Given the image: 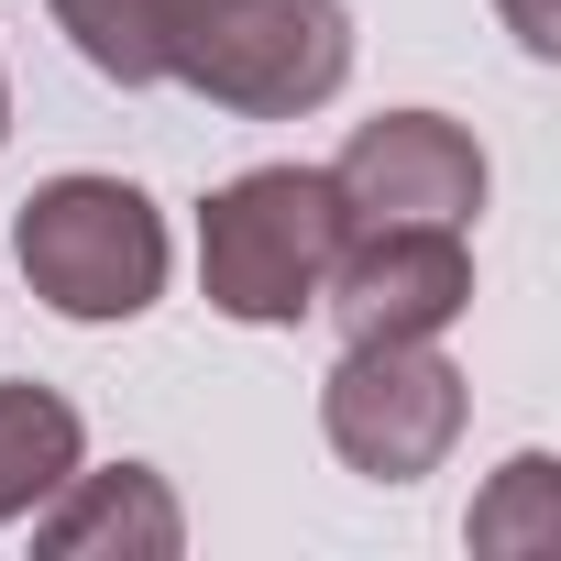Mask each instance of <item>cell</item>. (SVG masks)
<instances>
[{"label":"cell","instance_id":"cell-1","mask_svg":"<svg viewBox=\"0 0 561 561\" xmlns=\"http://www.w3.org/2000/svg\"><path fill=\"white\" fill-rule=\"evenodd\" d=\"M154 78L242 122H298L353 78L342 0H154Z\"/></svg>","mask_w":561,"mask_h":561},{"label":"cell","instance_id":"cell-11","mask_svg":"<svg viewBox=\"0 0 561 561\" xmlns=\"http://www.w3.org/2000/svg\"><path fill=\"white\" fill-rule=\"evenodd\" d=\"M495 12H506V34L528 56H561V0H495Z\"/></svg>","mask_w":561,"mask_h":561},{"label":"cell","instance_id":"cell-10","mask_svg":"<svg viewBox=\"0 0 561 561\" xmlns=\"http://www.w3.org/2000/svg\"><path fill=\"white\" fill-rule=\"evenodd\" d=\"M462 528H473V550H506V539H561V462H550V451H517V462L495 473V495H484Z\"/></svg>","mask_w":561,"mask_h":561},{"label":"cell","instance_id":"cell-12","mask_svg":"<svg viewBox=\"0 0 561 561\" xmlns=\"http://www.w3.org/2000/svg\"><path fill=\"white\" fill-rule=\"evenodd\" d=\"M0 144H12V78H0Z\"/></svg>","mask_w":561,"mask_h":561},{"label":"cell","instance_id":"cell-3","mask_svg":"<svg viewBox=\"0 0 561 561\" xmlns=\"http://www.w3.org/2000/svg\"><path fill=\"white\" fill-rule=\"evenodd\" d=\"M12 264L56 320H144L165 298V209L133 176H45L12 209Z\"/></svg>","mask_w":561,"mask_h":561},{"label":"cell","instance_id":"cell-8","mask_svg":"<svg viewBox=\"0 0 561 561\" xmlns=\"http://www.w3.org/2000/svg\"><path fill=\"white\" fill-rule=\"evenodd\" d=\"M89 462V430H78V408L56 397V386H0V528L12 517H34L67 473Z\"/></svg>","mask_w":561,"mask_h":561},{"label":"cell","instance_id":"cell-4","mask_svg":"<svg viewBox=\"0 0 561 561\" xmlns=\"http://www.w3.org/2000/svg\"><path fill=\"white\" fill-rule=\"evenodd\" d=\"M462 375L440 364V342H342L331 386H320V430L364 484H419L451 462L462 440Z\"/></svg>","mask_w":561,"mask_h":561},{"label":"cell","instance_id":"cell-6","mask_svg":"<svg viewBox=\"0 0 561 561\" xmlns=\"http://www.w3.org/2000/svg\"><path fill=\"white\" fill-rule=\"evenodd\" d=\"M331 187L353 220H473L484 209V144L451 111H375V122H353Z\"/></svg>","mask_w":561,"mask_h":561},{"label":"cell","instance_id":"cell-7","mask_svg":"<svg viewBox=\"0 0 561 561\" xmlns=\"http://www.w3.org/2000/svg\"><path fill=\"white\" fill-rule=\"evenodd\" d=\"M34 539H45L56 561H100V550L165 561V550H187V506H176V484H165L154 462H111V473L78 462V473L34 506Z\"/></svg>","mask_w":561,"mask_h":561},{"label":"cell","instance_id":"cell-5","mask_svg":"<svg viewBox=\"0 0 561 561\" xmlns=\"http://www.w3.org/2000/svg\"><path fill=\"white\" fill-rule=\"evenodd\" d=\"M473 309V242L462 220H353L320 275V320L342 342H440Z\"/></svg>","mask_w":561,"mask_h":561},{"label":"cell","instance_id":"cell-9","mask_svg":"<svg viewBox=\"0 0 561 561\" xmlns=\"http://www.w3.org/2000/svg\"><path fill=\"white\" fill-rule=\"evenodd\" d=\"M45 12L111 89H154V0H45Z\"/></svg>","mask_w":561,"mask_h":561},{"label":"cell","instance_id":"cell-2","mask_svg":"<svg viewBox=\"0 0 561 561\" xmlns=\"http://www.w3.org/2000/svg\"><path fill=\"white\" fill-rule=\"evenodd\" d=\"M342 242H353V209L331 165H242L198 209V287L242 331H287L320 309V275Z\"/></svg>","mask_w":561,"mask_h":561}]
</instances>
